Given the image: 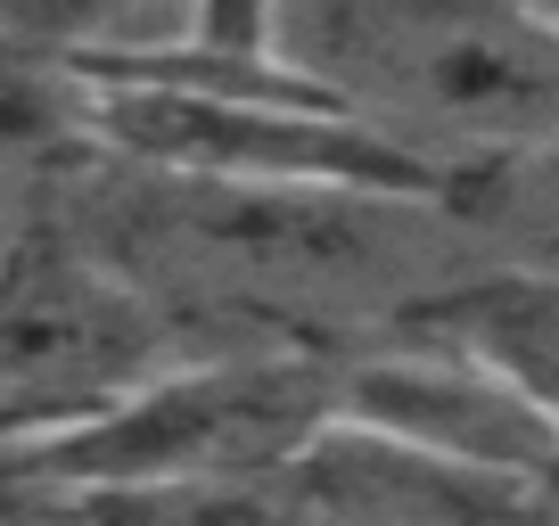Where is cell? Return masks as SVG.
Returning a JSON list of instances; mask_svg holds the SVG:
<instances>
[{
  "instance_id": "6da1fadb",
  "label": "cell",
  "mask_w": 559,
  "mask_h": 526,
  "mask_svg": "<svg viewBox=\"0 0 559 526\" xmlns=\"http://www.w3.org/2000/svg\"><path fill=\"white\" fill-rule=\"evenodd\" d=\"M116 206L74 214L107 255L132 272L181 330L198 321H255L288 346L297 313L346 304L354 288L386 280L419 255L428 214L412 198H354V190H247V181H190V174H140L107 157Z\"/></svg>"
},
{
  "instance_id": "7a4b0ae2",
  "label": "cell",
  "mask_w": 559,
  "mask_h": 526,
  "mask_svg": "<svg viewBox=\"0 0 559 526\" xmlns=\"http://www.w3.org/2000/svg\"><path fill=\"white\" fill-rule=\"evenodd\" d=\"M280 58L453 190L559 148V25L526 0H280Z\"/></svg>"
},
{
  "instance_id": "3957f363",
  "label": "cell",
  "mask_w": 559,
  "mask_h": 526,
  "mask_svg": "<svg viewBox=\"0 0 559 526\" xmlns=\"http://www.w3.org/2000/svg\"><path fill=\"white\" fill-rule=\"evenodd\" d=\"M337 428V354L321 346H190L91 428L0 461V477L50 502L157 486H239L297 469Z\"/></svg>"
},
{
  "instance_id": "277c9868",
  "label": "cell",
  "mask_w": 559,
  "mask_h": 526,
  "mask_svg": "<svg viewBox=\"0 0 559 526\" xmlns=\"http://www.w3.org/2000/svg\"><path fill=\"white\" fill-rule=\"evenodd\" d=\"M190 346L74 214L34 206L0 247V461L91 428Z\"/></svg>"
},
{
  "instance_id": "5b68a950",
  "label": "cell",
  "mask_w": 559,
  "mask_h": 526,
  "mask_svg": "<svg viewBox=\"0 0 559 526\" xmlns=\"http://www.w3.org/2000/svg\"><path fill=\"white\" fill-rule=\"evenodd\" d=\"M91 83V157L140 174L247 181V190H354V198H412L453 206V174L386 141L379 123L346 116L313 83L280 91H198V83Z\"/></svg>"
},
{
  "instance_id": "8992f818",
  "label": "cell",
  "mask_w": 559,
  "mask_h": 526,
  "mask_svg": "<svg viewBox=\"0 0 559 526\" xmlns=\"http://www.w3.org/2000/svg\"><path fill=\"white\" fill-rule=\"evenodd\" d=\"M395 330L403 337L337 362V420L428 461V469L477 477V486L510 493L559 486V428L493 354L412 313Z\"/></svg>"
},
{
  "instance_id": "52a82bcc",
  "label": "cell",
  "mask_w": 559,
  "mask_h": 526,
  "mask_svg": "<svg viewBox=\"0 0 559 526\" xmlns=\"http://www.w3.org/2000/svg\"><path fill=\"white\" fill-rule=\"evenodd\" d=\"M412 321H437V330L469 337L477 354H493L543 404V420L559 428V272L551 263L502 255L493 272H469V280L419 297Z\"/></svg>"
},
{
  "instance_id": "ba28073f",
  "label": "cell",
  "mask_w": 559,
  "mask_h": 526,
  "mask_svg": "<svg viewBox=\"0 0 559 526\" xmlns=\"http://www.w3.org/2000/svg\"><path fill=\"white\" fill-rule=\"evenodd\" d=\"M453 214L469 230H486L502 255L519 263H551L559 272V148H535V157L486 165V174L461 181Z\"/></svg>"
},
{
  "instance_id": "9c48e42d",
  "label": "cell",
  "mask_w": 559,
  "mask_h": 526,
  "mask_svg": "<svg viewBox=\"0 0 559 526\" xmlns=\"http://www.w3.org/2000/svg\"><path fill=\"white\" fill-rule=\"evenodd\" d=\"M148 9H157V0H0V41L91 58V50H107V41H123Z\"/></svg>"
},
{
  "instance_id": "30bf717a",
  "label": "cell",
  "mask_w": 559,
  "mask_h": 526,
  "mask_svg": "<svg viewBox=\"0 0 559 526\" xmlns=\"http://www.w3.org/2000/svg\"><path fill=\"white\" fill-rule=\"evenodd\" d=\"M25 214H34V206H17V181L0 174V247H9V230H17V223H25Z\"/></svg>"
},
{
  "instance_id": "8fae6325",
  "label": "cell",
  "mask_w": 559,
  "mask_h": 526,
  "mask_svg": "<svg viewBox=\"0 0 559 526\" xmlns=\"http://www.w3.org/2000/svg\"><path fill=\"white\" fill-rule=\"evenodd\" d=\"M526 9H535V17H551V25H559V0H526Z\"/></svg>"
}]
</instances>
